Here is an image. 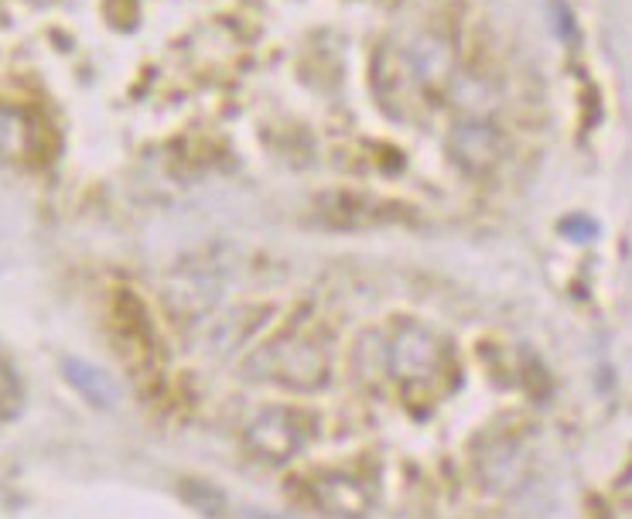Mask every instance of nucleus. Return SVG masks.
<instances>
[{
  "label": "nucleus",
  "instance_id": "f257e3e1",
  "mask_svg": "<svg viewBox=\"0 0 632 519\" xmlns=\"http://www.w3.org/2000/svg\"><path fill=\"white\" fill-rule=\"evenodd\" d=\"M69 372L76 376V383H79V390L86 393V397H93L97 403H113V387H110V380L103 372H97V369H82V366H69Z\"/></svg>",
  "mask_w": 632,
  "mask_h": 519
}]
</instances>
